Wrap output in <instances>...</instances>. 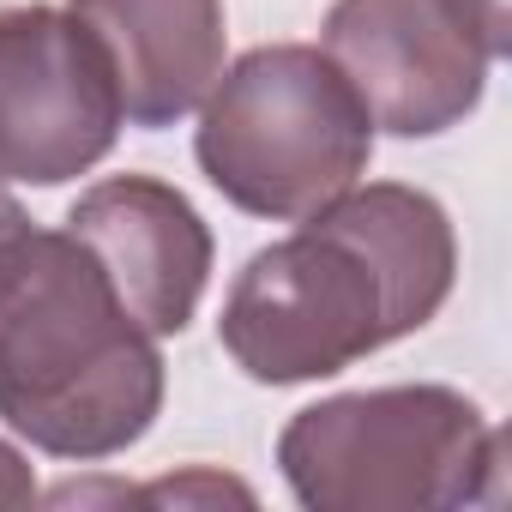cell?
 Here are the masks:
<instances>
[{
  "instance_id": "cell-2",
  "label": "cell",
  "mask_w": 512,
  "mask_h": 512,
  "mask_svg": "<svg viewBox=\"0 0 512 512\" xmlns=\"http://www.w3.org/2000/svg\"><path fill=\"white\" fill-rule=\"evenodd\" d=\"M506 440L458 386H374L296 410L278 470L308 512H452L500 500Z\"/></svg>"
},
{
  "instance_id": "cell-11",
  "label": "cell",
  "mask_w": 512,
  "mask_h": 512,
  "mask_svg": "<svg viewBox=\"0 0 512 512\" xmlns=\"http://www.w3.org/2000/svg\"><path fill=\"white\" fill-rule=\"evenodd\" d=\"M452 13L476 31V43L488 49V61H506V49H512V13H506V0H452Z\"/></svg>"
},
{
  "instance_id": "cell-5",
  "label": "cell",
  "mask_w": 512,
  "mask_h": 512,
  "mask_svg": "<svg viewBox=\"0 0 512 512\" xmlns=\"http://www.w3.org/2000/svg\"><path fill=\"white\" fill-rule=\"evenodd\" d=\"M121 91L97 37L61 7L0 13V181L61 187L121 139Z\"/></svg>"
},
{
  "instance_id": "cell-7",
  "label": "cell",
  "mask_w": 512,
  "mask_h": 512,
  "mask_svg": "<svg viewBox=\"0 0 512 512\" xmlns=\"http://www.w3.org/2000/svg\"><path fill=\"white\" fill-rule=\"evenodd\" d=\"M67 229L91 247V260L127 302V314L163 344L187 332L211 284V229L193 199L157 175H109L79 193Z\"/></svg>"
},
{
  "instance_id": "cell-3",
  "label": "cell",
  "mask_w": 512,
  "mask_h": 512,
  "mask_svg": "<svg viewBox=\"0 0 512 512\" xmlns=\"http://www.w3.org/2000/svg\"><path fill=\"white\" fill-rule=\"evenodd\" d=\"M205 181L247 217L308 223L374 163V121L350 79L308 43L247 49L193 109Z\"/></svg>"
},
{
  "instance_id": "cell-13",
  "label": "cell",
  "mask_w": 512,
  "mask_h": 512,
  "mask_svg": "<svg viewBox=\"0 0 512 512\" xmlns=\"http://www.w3.org/2000/svg\"><path fill=\"white\" fill-rule=\"evenodd\" d=\"M25 229H31V217H25V205H19V199L7 193V181H0V253H7V247H13V241L25 235Z\"/></svg>"
},
{
  "instance_id": "cell-9",
  "label": "cell",
  "mask_w": 512,
  "mask_h": 512,
  "mask_svg": "<svg viewBox=\"0 0 512 512\" xmlns=\"http://www.w3.org/2000/svg\"><path fill=\"white\" fill-rule=\"evenodd\" d=\"M308 223L344 235L368 260V272L380 278V296H386L392 344L422 332L446 308V296L458 284V235L434 193L404 187V181H368V187L356 181Z\"/></svg>"
},
{
  "instance_id": "cell-1",
  "label": "cell",
  "mask_w": 512,
  "mask_h": 512,
  "mask_svg": "<svg viewBox=\"0 0 512 512\" xmlns=\"http://www.w3.org/2000/svg\"><path fill=\"white\" fill-rule=\"evenodd\" d=\"M163 380L157 338L67 223H31L0 253V422L19 440L103 464L151 434Z\"/></svg>"
},
{
  "instance_id": "cell-4",
  "label": "cell",
  "mask_w": 512,
  "mask_h": 512,
  "mask_svg": "<svg viewBox=\"0 0 512 512\" xmlns=\"http://www.w3.org/2000/svg\"><path fill=\"white\" fill-rule=\"evenodd\" d=\"M217 344L260 386L332 380L392 344L380 278L344 235L302 223L235 272Z\"/></svg>"
},
{
  "instance_id": "cell-10",
  "label": "cell",
  "mask_w": 512,
  "mask_h": 512,
  "mask_svg": "<svg viewBox=\"0 0 512 512\" xmlns=\"http://www.w3.org/2000/svg\"><path fill=\"white\" fill-rule=\"evenodd\" d=\"M139 500H175V506H193V500H241L253 506V488L229 482V476H211V470H193V476H169V482H151V488H133Z\"/></svg>"
},
{
  "instance_id": "cell-12",
  "label": "cell",
  "mask_w": 512,
  "mask_h": 512,
  "mask_svg": "<svg viewBox=\"0 0 512 512\" xmlns=\"http://www.w3.org/2000/svg\"><path fill=\"white\" fill-rule=\"evenodd\" d=\"M43 488H37V470L31 458L13 446V440H0V506H31Z\"/></svg>"
},
{
  "instance_id": "cell-8",
  "label": "cell",
  "mask_w": 512,
  "mask_h": 512,
  "mask_svg": "<svg viewBox=\"0 0 512 512\" xmlns=\"http://www.w3.org/2000/svg\"><path fill=\"white\" fill-rule=\"evenodd\" d=\"M97 37L133 127L187 121L223 73V0H67Z\"/></svg>"
},
{
  "instance_id": "cell-6",
  "label": "cell",
  "mask_w": 512,
  "mask_h": 512,
  "mask_svg": "<svg viewBox=\"0 0 512 512\" xmlns=\"http://www.w3.org/2000/svg\"><path fill=\"white\" fill-rule=\"evenodd\" d=\"M320 55L350 79L368 121L398 139L470 121L494 67L452 0H332Z\"/></svg>"
}]
</instances>
